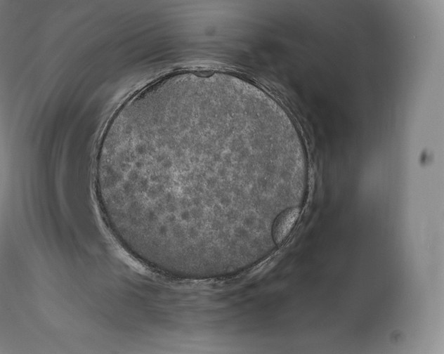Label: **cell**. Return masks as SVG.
Instances as JSON below:
<instances>
[{
	"label": "cell",
	"instance_id": "obj_1",
	"mask_svg": "<svg viewBox=\"0 0 444 354\" xmlns=\"http://www.w3.org/2000/svg\"><path fill=\"white\" fill-rule=\"evenodd\" d=\"M303 173L300 142L259 94L181 71L115 112L93 176L117 242L164 275L187 279L252 254L265 196L292 198Z\"/></svg>",
	"mask_w": 444,
	"mask_h": 354
},
{
	"label": "cell",
	"instance_id": "obj_2",
	"mask_svg": "<svg viewBox=\"0 0 444 354\" xmlns=\"http://www.w3.org/2000/svg\"><path fill=\"white\" fill-rule=\"evenodd\" d=\"M299 207L289 208L277 217L272 228V237L276 244L287 237L299 218Z\"/></svg>",
	"mask_w": 444,
	"mask_h": 354
}]
</instances>
